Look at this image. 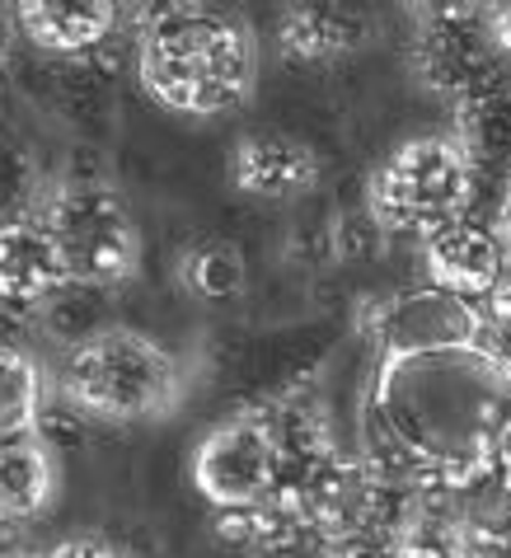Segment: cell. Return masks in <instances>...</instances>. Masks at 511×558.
<instances>
[{
  "label": "cell",
  "instance_id": "cell-5",
  "mask_svg": "<svg viewBox=\"0 0 511 558\" xmlns=\"http://www.w3.org/2000/svg\"><path fill=\"white\" fill-rule=\"evenodd\" d=\"M38 221L48 226L66 277L75 287L113 291L142 268V230L122 189L95 174L57 179L38 203Z\"/></svg>",
  "mask_w": 511,
  "mask_h": 558
},
{
  "label": "cell",
  "instance_id": "cell-15",
  "mask_svg": "<svg viewBox=\"0 0 511 558\" xmlns=\"http://www.w3.org/2000/svg\"><path fill=\"white\" fill-rule=\"evenodd\" d=\"M470 554H474L470 493H417L404 531H399L394 558H470Z\"/></svg>",
  "mask_w": 511,
  "mask_h": 558
},
{
  "label": "cell",
  "instance_id": "cell-12",
  "mask_svg": "<svg viewBox=\"0 0 511 558\" xmlns=\"http://www.w3.org/2000/svg\"><path fill=\"white\" fill-rule=\"evenodd\" d=\"M230 183L250 197H263V203H287V197H301L319 183V160L296 136L250 132L230 155Z\"/></svg>",
  "mask_w": 511,
  "mask_h": 558
},
{
  "label": "cell",
  "instance_id": "cell-10",
  "mask_svg": "<svg viewBox=\"0 0 511 558\" xmlns=\"http://www.w3.org/2000/svg\"><path fill=\"white\" fill-rule=\"evenodd\" d=\"M122 10L113 0H24L14 5V28L52 61H85L118 34Z\"/></svg>",
  "mask_w": 511,
  "mask_h": 558
},
{
  "label": "cell",
  "instance_id": "cell-6",
  "mask_svg": "<svg viewBox=\"0 0 511 558\" xmlns=\"http://www.w3.org/2000/svg\"><path fill=\"white\" fill-rule=\"evenodd\" d=\"M193 488L216 511L263 507L277 493V437L268 409H240L216 423L193 451Z\"/></svg>",
  "mask_w": 511,
  "mask_h": 558
},
{
  "label": "cell",
  "instance_id": "cell-29",
  "mask_svg": "<svg viewBox=\"0 0 511 558\" xmlns=\"http://www.w3.org/2000/svg\"><path fill=\"white\" fill-rule=\"evenodd\" d=\"M14 558H24V554H14Z\"/></svg>",
  "mask_w": 511,
  "mask_h": 558
},
{
  "label": "cell",
  "instance_id": "cell-1",
  "mask_svg": "<svg viewBox=\"0 0 511 558\" xmlns=\"http://www.w3.org/2000/svg\"><path fill=\"white\" fill-rule=\"evenodd\" d=\"M511 441V371L484 343L376 356L362 395V456L413 493H470Z\"/></svg>",
  "mask_w": 511,
  "mask_h": 558
},
{
  "label": "cell",
  "instance_id": "cell-2",
  "mask_svg": "<svg viewBox=\"0 0 511 558\" xmlns=\"http://www.w3.org/2000/svg\"><path fill=\"white\" fill-rule=\"evenodd\" d=\"M136 81L169 113H235L258 81L254 28L216 5H155L136 28Z\"/></svg>",
  "mask_w": 511,
  "mask_h": 558
},
{
  "label": "cell",
  "instance_id": "cell-3",
  "mask_svg": "<svg viewBox=\"0 0 511 558\" xmlns=\"http://www.w3.org/2000/svg\"><path fill=\"white\" fill-rule=\"evenodd\" d=\"M61 399L95 423H150L179 409L183 366L142 329L104 324L61 362Z\"/></svg>",
  "mask_w": 511,
  "mask_h": 558
},
{
  "label": "cell",
  "instance_id": "cell-21",
  "mask_svg": "<svg viewBox=\"0 0 511 558\" xmlns=\"http://www.w3.org/2000/svg\"><path fill=\"white\" fill-rule=\"evenodd\" d=\"M484 315L492 324H511V263H507V272L498 277V287L488 291V301H484Z\"/></svg>",
  "mask_w": 511,
  "mask_h": 558
},
{
  "label": "cell",
  "instance_id": "cell-26",
  "mask_svg": "<svg viewBox=\"0 0 511 558\" xmlns=\"http://www.w3.org/2000/svg\"><path fill=\"white\" fill-rule=\"evenodd\" d=\"M498 230H502V240L511 244V189H507V197H502V211H498Z\"/></svg>",
  "mask_w": 511,
  "mask_h": 558
},
{
  "label": "cell",
  "instance_id": "cell-14",
  "mask_svg": "<svg viewBox=\"0 0 511 558\" xmlns=\"http://www.w3.org/2000/svg\"><path fill=\"white\" fill-rule=\"evenodd\" d=\"M451 136L474 160L478 179L511 174V71H492L451 104Z\"/></svg>",
  "mask_w": 511,
  "mask_h": 558
},
{
  "label": "cell",
  "instance_id": "cell-4",
  "mask_svg": "<svg viewBox=\"0 0 511 558\" xmlns=\"http://www.w3.org/2000/svg\"><path fill=\"white\" fill-rule=\"evenodd\" d=\"M478 169L455 136H413L366 183V211L385 235H437L474 216Z\"/></svg>",
  "mask_w": 511,
  "mask_h": 558
},
{
  "label": "cell",
  "instance_id": "cell-8",
  "mask_svg": "<svg viewBox=\"0 0 511 558\" xmlns=\"http://www.w3.org/2000/svg\"><path fill=\"white\" fill-rule=\"evenodd\" d=\"M409 61L431 95L451 104L470 95L478 81L502 71V52L488 28V5H423L413 14Z\"/></svg>",
  "mask_w": 511,
  "mask_h": 558
},
{
  "label": "cell",
  "instance_id": "cell-9",
  "mask_svg": "<svg viewBox=\"0 0 511 558\" xmlns=\"http://www.w3.org/2000/svg\"><path fill=\"white\" fill-rule=\"evenodd\" d=\"M507 263H511V244L502 240L498 221H478V216H464V221L423 240L427 282L474 305L488 301V291L498 287Z\"/></svg>",
  "mask_w": 511,
  "mask_h": 558
},
{
  "label": "cell",
  "instance_id": "cell-17",
  "mask_svg": "<svg viewBox=\"0 0 511 558\" xmlns=\"http://www.w3.org/2000/svg\"><path fill=\"white\" fill-rule=\"evenodd\" d=\"M48 413V385L34 352H0V441L34 437Z\"/></svg>",
  "mask_w": 511,
  "mask_h": 558
},
{
  "label": "cell",
  "instance_id": "cell-11",
  "mask_svg": "<svg viewBox=\"0 0 511 558\" xmlns=\"http://www.w3.org/2000/svg\"><path fill=\"white\" fill-rule=\"evenodd\" d=\"M376 38V20L357 5H287L277 20V52L291 66H329L362 52Z\"/></svg>",
  "mask_w": 511,
  "mask_h": 558
},
{
  "label": "cell",
  "instance_id": "cell-18",
  "mask_svg": "<svg viewBox=\"0 0 511 558\" xmlns=\"http://www.w3.org/2000/svg\"><path fill=\"white\" fill-rule=\"evenodd\" d=\"M179 282L197 301H235L250 287V263H244L240 244L230 240H197L179 258Z\"/></svg>",
  "mask_w": 511,
  "mask_h": 558
},
{
  "label": "cell",
  "instance_id": "cell-27",
  "mask_svg": "<svg viewBox=\"0 0 511 558\" xmlns=\"http://www.w3.org/2000/svg\"><path fill=\"white\" fill-rule=\"evenodd\" d=\"M470 558H511V549H502V545H474Z\"/></svg>",
  "mask_w": 511,
  "mask_h": 558
},
{
  "label": "cell",
  "instance_id": "cell-19",
  "mask_svg": "<svg viewBox=\"0 0 511 558\" xmlns=\"http://www.w3.org/2000/svg\"><path fill=\"white\" fill-rule=\"evenodd\" d=\"M42 203V183H38V160L20 136L0 128V226L34 216Z\"/></svg>",
  "mask_w": 511,
  "mask_h": 558
},
{
  "label": "cell",
  "instance_id": "cell-22",
  "mask_svg": "<svg viewBox=\"0 0 511 558\" xmlns=\"http://www.w3.org/2000/svg\"><path fill=\"white\" fill-rule=\"evenodd\" d=\"M488 28H492L498 52L511 57V0H507V5H488Z\"/></svg>",
  "mask_w": 511,
  "mask_h": 558
},
{
  "label": "cell",
  "instance_id": "cell-28",
  "mask_svg": "<svg viewBox=\"0 0 511 558\" xmlns=\"http://www.w3.org/2000/svg\"><path fill=\"white\" fill-rule=\"evenodd\" d=\"M319 558H338V554H329V549H324V554H319Z\"/></svg>",
  "mask_w": 511,
  "mask_h": 558
},
{
  "label": "cell",
  "instance_id": "cell-13",
  "mask_svg": "<svg viewBox=\"0 0 511 558\" xmlns=\"http://www.w3.org/2000/svg\"><path fill=\"white\" fill-rule=\"evenodd\" d=\"M61 287H71V277L38 211L0 226V305L38 310Z\"/></svg>",
  "mask_w": 511,
  "mask_h": 558
},
{
  "label": "cell",
  "instance_id": "cell-16",
  "mask_svg": "<svg viewBox=\"0 0 511 558\" xmlns=\"http://www.w3.org/2000/svg\"><path fill=\"white\" fill-rule=\"evenodd\" d=\"M57 498V460L48 441L38 437H10L0 441V517L5 521H34Z\"/></svg>",
  "mask_w": 511,
  "mask_h": 558
},
{
  "label": "cell",
  "instance_id": "cell-7",
  "mask_svg": "<svg viewBox=\"0 0 511 558\" xmlns=\"http://www.w3.org/2000/svg\"><path fill=\"white\" fill-rule=\"evenodd\" d=\"M362 333L376 356H409V352H441L484 343L488 315L484 305L451 296L441 287H404L380 301H366Z\"/></svg>",
  "mask_w": 511,
  "mask_h": 558
},
{
  "label": "cell",
  "instance_id": "cell-25",
  "mask_svg": "<svg viewBox=\"0 0 511 558\" xmlns=\"http://www.w3.org/2000/svg\"><path fill=\"white\" fill-rule=\"evenodd\" d=\"M492 484H498L507 498H511V441H507V451H502V460H498V474H492Z\"/></svg>",
  "mask_w": 511,
  "mask_h": 558
},
{
  "label": "cell",
  "instance_id": "cell-24",
  "mask_svg": "<svg viewBox=\"0 0 511 558\" xmlns=\"http://www.w3.org/2000/svg\"><path fill=\"white\" fill-rule=\"evenodd\" d=\"M14 14H0V81H5V71H10V43H14Z\"/></svg>",
  "mask_w": 511,
  "mask_h": 558
},
{
  "label": "cell",
  "instance_id": "cell-20",
  "mask_svg": "<svg viewBox=\"0 0 511 558\" xmlns=\"http://www.w3.org/2000/svg\"><path fill=\"white\" fill-rule=\"evenodd\" d=\"M38 558H122L113 539H104V535H66V539H57V545H48Z\"/></svg>",
  "mask_w": 511,
  "mask_h": 558
},
{
  "label": "cell",
  "instance_id": "cell-23",
  "mask_svg": "<svg viewBox=\"0 0 511 558\" xmlns=\"http://www.w3.org/2000/svg\"><path fill=\"white\" fill-rule=\"evenodd\" d=\"M484 348L498 356V362L511 371V324H492L488 319V333H484Z\"/></svg>",
  "mask_w": 511,
  "mask_h": 558
}]
</instances>
